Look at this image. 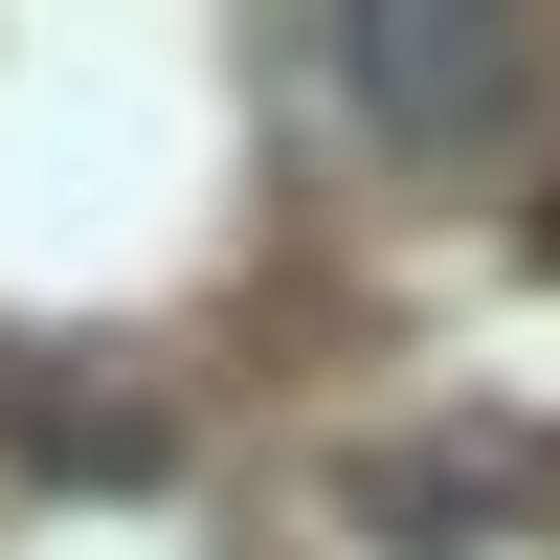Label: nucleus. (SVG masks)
I'll list each match as a JSON object with an SVG mask.
<instances>
[{
	"label": "nucleus",
	"mask_w": 560,
	"mask_h": 560,
	"mask_svg": "<svg viewBox=\"0 0 560 560\" xmlns=\"http://www.w3.org/2000/svg\"><path fill=\"white\" fill-rule=\"evenodd\" d=\"M314 68H337V113H382L427 179H493L538 135V23L516 0H337Z\"/></svg>",
	"instance_id": "1"
}]
</instances>
